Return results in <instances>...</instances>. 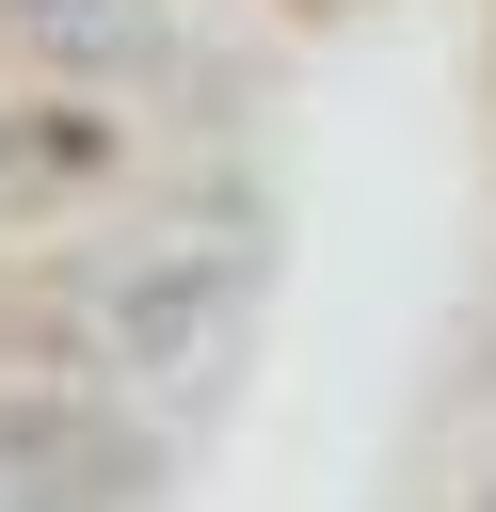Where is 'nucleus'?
<instances>
[{
  "label": "nucleus",
  "instance_id": "1",
  "mask_svg": "<svg viewBox=\"0 0 496 512\" xmlns=\"http://www.w3.org/2000/svg\"><path fill=\"white\" fill-rule=\"evenodd\" d=\"M32 16H48V32H96V16H112V0H32Z\"/></svg>",
  "mask_w": 496,
  "mask_h": 512
}]
</instances>
